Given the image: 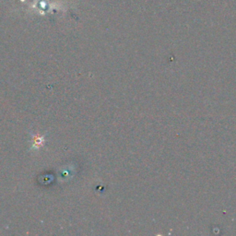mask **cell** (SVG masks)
I'll use <instances>...</instances> for the list:
<instances>
[{"label":"cell","mask_w":236,"mask_h":236,"mask_svg":"<svg viewBox=\"0 0 236 236\" xmlns=\"http://www.w3.org/2000/svg\"><path fill=\"white\" fill-rule=\"evenodd\" d=\"M42 142H43V140H42V138L41 137L37 136V137L34 138V146H35V147H40V146H42Z\"/></svg>","instance_id":"obj_1"}]
</instances>
